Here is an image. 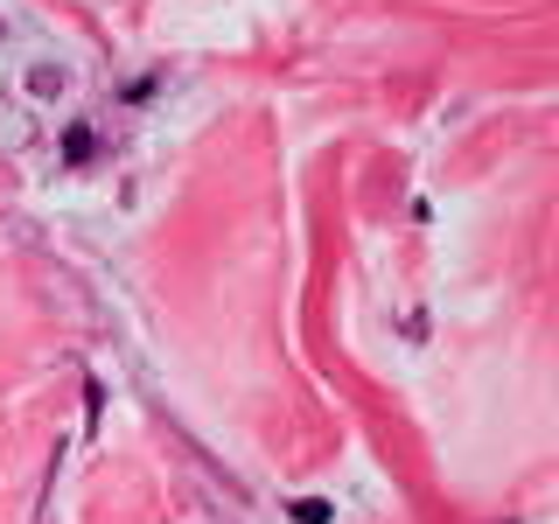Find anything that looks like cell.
<instances>
[{
    "label": "cell",
    "instance_id": "obj_1",
    "mask_svg": "<svg viewBox=\"0 0 559 524\" xmlns=\"http://www.w3.org/2000/svg\"><path fill=\"white\" fill-rule=\"evenodd\" d=\"M294 517H301V524H329V503L308 497V503H294Z\"/></svg>",
    "mask_w": 559,
    "mask_h": 524
}]
</instances>
